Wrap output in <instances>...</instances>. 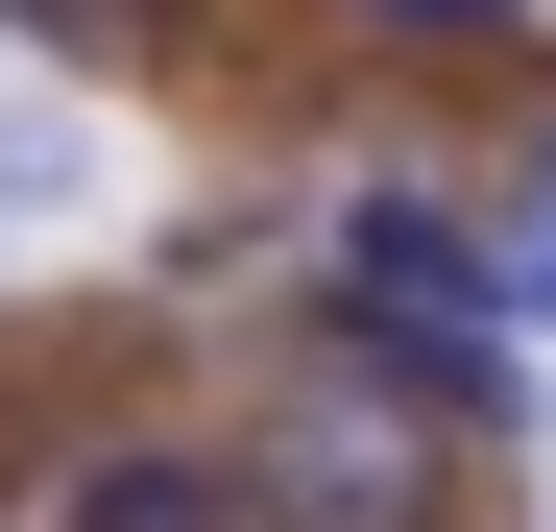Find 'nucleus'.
<instances>
[{"label":"nucleus","instance_id":"obj_1","mask_svg":"<svg viewBox=\"0 0 556 532\" xmlns=\"http://www.w3.org/2000/svg\"><path fill=\"white\" fill-rule=\"evenodd\" d=\"M218 460H242V532H459V411H435V364L388 315L291 339Z\"/></svg>","mask_w":556,"mask_h":532},{"label":"nucleus","instance_id":"obj_2","mask_svg":"<svg viewBox=\"0 0 556 532\" xmlns=\"http://www.w3.org/2000/svg\"><path fill=\"white\" fill-rule=\"evenodd\" d=\"M339 315H388V339H435V315H508V218H459V194H339Z\"/></svg>","mask_w":556,"mask_h":532},{"label":"nucleus","instance_id":"obj_3","mask_svg":"<svg viewBox=\"0 0 556 532\" xmlns=\"http://www.w3.org/2000/svg\"><path fill=\"white\" fill-rule=\"evenodd\" d=\"M49 532H242V460H194V435H122V460H73Z\"/></svg>","mask_w":556,"mask_h":532},{"label":"nucleus","instance_id":"obj_4","mask_svg":"<svg viewBox=\"0 0 556 532\" xmlns=\"http://www.w3.org/2000/svg\"><path fill=\"white\" fill-rule=\"evenodd\" d=\"M388 49H532V0H363Z\"/></svg>","mask_w":556,"mask_h":532},{"label":"nucleus","instance_id":"obj_5","mask_svg":"<svg viewBox=\"0 0 556 532\" xmlns=\"http://www.w3.org/2000/svg\"><path fill=\"white\" fill-rule=\"evenodd\" d=\"M508 315L556 339V145H532V194H508Z\"/></svg>","mask_w":556,"mask_h":532}]
</instances>
